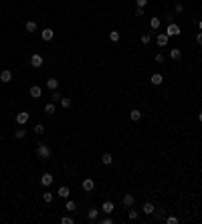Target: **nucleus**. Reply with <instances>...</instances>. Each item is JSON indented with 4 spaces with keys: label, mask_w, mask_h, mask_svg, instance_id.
I'll use <instances>...</instances> for the list:
<instances>
[{
    "label": "nucleus",
    "mask_w": 202,
    "mask_h": 224,
    "mask_svg": "<svg viewBox=\"0 0 202 224\" xmlns=\"http://www.w3.org/2000/svg\"><path fill=\"white\" fill-rule=\"evenodd\" d=\"M0 81H2V83H10V81H12V73H10L8 69H4V71L0 73Z\"/></svg>",
    "instance_id": "10"
},
{
    "label": "nucleus",
    "mask_w": 202,
    "mask_h": 224,
    "mask_svg": "<svg viewBox=\"0 0 202 224\" xmlns=\"http://www.w3.org/2000/svg\"><path fill=\"white\" fill-rule=\"evenodd\" d=\"M170 57H172L174 61H180V59H182V51L180 49H172L170 51Z\"/></svg>",
    "instance_id": "20"
},
{
    "label": "nucleus",
    "mask_w": 202,
    "mask_h": 224,
    "mask_svg": "<svg viewBox=\"0 0 202 224\" xmlns=\"http://www.w3.org/2000/svg\"><path fill=\"white\" fill-rule=\"evenodd\" d=\"M51 154H53V151H51V147H49V146H45V143H37V156H39L41 160H49Z\"/></svg>",
    "instance_id": "1"
},
{
    "label": "nucleus",
    "mask_w": 202,
    "mask_h": 224,
    "mask_svg": "<svg viewBox=\"0 0 202 224\" xmlns=\"http://www.w3.org/2000/svg\"><path fill=\"white\" fill-rule=\"evenodd\" d=\"M150 83H152V85H156V87H158V85H162V83H164V77H162V75H160V73H154V75H152V77H150Z\"/></svg>",
    "instance_id": "9"
},
{
    "label": "nucleus",
    "mask_w": 202,
    "mask_h": 224,
    "mask_svg": "<svg viewBox=\"0 0 202 224\" xmlns=\"http://www.w3.org/2000/svg\"><path fill=\"white\" fill-rule=\"evenodd\" d=\"M174 10H176V12H182L184 6H182V4H176V6H174Z\"/></svg>",
    "instance_id": "40"
},
{
    "label": "nucleus",
    "mask_w": 202,
    "mask_h": 224,
    "mask_svg": "<svg viewBox=\"0 0 202 224\" xmlns=\"http://www.w3.org/2000/svg\"><path fill=\"white\" fill-rule=\"evenodd\" d=\"M24 135H26V131H24V129H16V131H14V137H16V139H22Z\"/></svg>",
    "instance_id": "28"
},
{
    "label": "nucleus",
    "mask_w": 202,
    "mask_h": 224,
    "mask_svg": "<svg viewBox=\"0 0 202 224\" xmlns=\"http://www.w3.org/2000/svg\"><path fill=\"white\" fill-rule=\"evenodd\" d=\"M130 119H131V121H140V119H142V111H140V109H131V111H130Z\"/></svg>",
    "instance_id": "14"
},
{
    "label": "nucleus",
    "mask_w": 202,
    "mask_h": 224,
    "mask_svg": "<svg viewBox=\"0 0 202 224\" xmlns=\"http://www.w3.org/2000/svg\"><path fill=\"white\" fill-rule=\"evenodd\" d=\"M166 224H178V218H174V216H170V218H166Z\"/></svg>",
    "instance_id": "34"
},
{
    "label": "nucleus",
    "mask_w": 202,
    "mask_h": 224,
    "mask_svg": "<svg viewBox=\"0 0 202 224\" xmlns=\"http://www.w3.org/2000/svg\"><path fill=\"white\" fill-rule=\"evenodd\" d=\"M61 222H63V224H73V218H71V216H63Z\"/></svg>",
    "instance_id": "32"
},
{
    "label": "nucleus",
    "mask_w": 202,
    "mask_h": 224,
    "mask_svg": "<svg viewBox=\"0 0 202 224\" xmlns=\"http://www.w3.org/2000/svg\"><path fill=\"white\" fill-rule=\"evenodd\" d=\"M113 210H115V206H113V202H109V200L101 204V212H103V214H111Z\"/></svg>",
    "instance_id": "6"
},
{
    "label": "nucleus",
    "mask_w": 202,
    "mask_h": 224,
    "mask_svg": "<svg viewBox=\"0 0 202 224\" xmlns=\"http://www.w3.org/2000/svg\"><path fill=\"white\" fill-rule=\"evenodd\" d=\"M43 200H45V202H53V194H51V192H45Z\"/></svg>",
    "instance_id": "30"
},
{
    "label": "nucleus",
    "mask_w": 202,
    "mask_h": 224,
    "mask_svg": "<svg viewBox=\"0 0 202 224\" xmlns=\"http://www.w3.org/2000/svg\"><path fill=\"white\" fill-rule=\"evenodd\" d=\"M135 4L140 6V8H144V6H146V4H148V0H135Z\"/></svg>",
    "instance_id": "36"
},
{
    "label": "nucleus",
    "mask_w": 202,
    "mask_h": 224,
    "mask_svg": "<svg viewBox=\"0 0 202 224\" xmlns=\"http://www.w3.org/2000/svg\"><path fill=\"white\" fill-rule=\"evenodd\" d=\"M198 119H200V123H202V111H200V113H198Z\"/></svg>",
    "instance_id": "41"
},
{
    "label": "nucleus",
    "mask_w": 202,
    "mask_h": 224,
    "mask_svg": "<svg viewBox=\"0 0 202 224\" xmlns=\"http://www.w3.org/2000/svg\"><path fill=\"white\" fill-rule=\"evenodd\" d=\"M43 63H45V59H43V55H39V53H34L33 57H30V67H34V69H41V67H43Z\"/></svg>",
    "instance_id": "2"
},
{
    "label": "nucleus",
    "mask_w": 202,
    "mask_h": 224,
    "mask_svg": "<svg viewBox=\"0 0 202 224\" xmlns=\"http://www.w3.org/2000/svg\"><path fill=\"white\" fill-rule=\"evenodd\" d=\"M142 210H144V214H154V210H156V206L154 204H152V202H146V204H144V208H142Z\"/></svg>",
    "instance_id": "15"
},
{
    "label": "nucleus",
    "mask_w": 202,
    "mask_h": 224,
    "mask_svg": "<svg viewBox=\"0 0 202 224\" xmlns=\"http://www.w3.org/2000/svg\"><path fill=\"white\" fill-rule=\"evenodd\" d=\"M142 44H150V34H142Z\"/></svg>",
    "instance_id": "33"
},
{
    "label": "nucleus",
    "mask_w": 202,
    "mask_h": 224,
    "mask_svg": "<svg viewBox=\"0 0 202 224\" xmlns=\"http://www.w3.org/2000/svg\"><path fill=\"white\" fill-rule=\"evenodd\" d=\"M57 194L61 196V198H65V200H67V198H69V194H71V190H69L67 186H61V188H59V192H57Z\"/></svg>",
    "instance_id": "17"
},
{
    "label": "nucleus",
    "mask_w": 202,
    "mask_h": 224,
    "mask_svg": "<svg viewBox=\"0 0 202 224\" xmlns=\"http://www.w3.org/2000/svg\"><path fill=\"white\" fill-rule=\"evenodd\" d=\"M93 188H95V182H93L91 178H85V180H83V190H85V192H91Z\"/></svg>",
    "instance_id": "11"
},
{
    "label": "nucleus",
    "mask_w": 202,
    "mask_h": 224,
    "mask_svg": "<svg viewBox=\"0 0 202 224\" xmlns=\"http://www.w3.org/2000/svg\"><path fill=\"white\" fill-rule=\"evenodd\" d=\"M87 218L91 220V222H95V220L99 218V208H89V212H87Z\"/></svg>",
    "instance_id": "12"
},
{
    "label": "nucleus",
    "mask_w": 202,
    "mask_h": 224,
    "mask_svg": "<svg viewBox=\"0 0 202 224\" xmlns=\"http://www.w3.org/2000/svg\"><path fill=\"white\" fill-rule=\"evenodd\" d=\"M101 164H103V166H111V164H113V156H111V154H103V156H101Z\"/></svg>",
    "instance_id": "13"
},
{
    "label": "nucleus",
    "mask_w": 202,
    "mask_h": 224,
    "mask_svg": "<svg viewBox=\"0 0 202 224\" xmlns=\"http://www.w3.org/2000/svg\"><path fill=\"white\" fill-rule=\"evenodd\" d=\"M154 61H156V63H164V55H156V57H154Z\"/></svg>",
    "instance_id": "35"
},
{
    "label": "nucleus",
    "mask_w": 202,
    "mask_h": 224,
    "mask_svg": "<svg viewBox=\"0 0 202 224\" xmlns=\"http://www.w3.org/2000/svg\"><path fill=\"white\" fill-rule=\"evenodd\" d=\"M29 117H30V113H26V111L16 113V123H18V125H24V123L29 121Z\"/></svg>",
    "instance_id": "5"
},
{
    "label": "nucleus",
    "mask_w": 202,
    "mask_h": 224,
    "mask_svg": "<svg viewBox=\"0 0 202 224\" xmlns=\"http://www.w3.org/2000/svg\"><path fill=\"white\" fill-rule=\"evenodd\" d=\"M196 43H198V44H202V30L196 34Z\"/></svg>",
    "instance_id": "38"
},
{
    "label": "nucleus",
    "mask_w": 202,
    "mask_h": 224,
    "mask_svg": "<svg viewBox=\"0 0 202 224\" xmlns=\"http://www.w3.org/2000/svg\"><path fill=\"white\" fill-rule=\"evenodd\" d=\"M160 25H162V20H160L158 16H154V18H150V26H152V28H160Z\"/></svg>",
    "instance_id": "24"
},
{
    "label": "nucleus",
    "mask_w": 202,
    "mask_h": 224,
    "mask_svg": "<svg viewBox=\"0 0 202 224\" xmlns=\"http://www.w3.org/2000/svg\"><path fill=\"white\" fill-rule=\"evenodd\" d=\"M135 16H144V8H140V6H138V10H135Z\"/></svg>",
    "instance_id": "39"
},
{
    "label": "nucleus",
    "mask_w": 202,
    "mask_h": 224,
    "mask_svg": "<svg viewBox=\"0 0 202 224\" xmlns=\"http://www.w3.org/2000/svg\"><path fill=\"white\" fill-rule=\"evenodd\" d=\"M127 218H130V220H138V218H140V214H138L135 210H130V212H127Z\"/></svg>",
    "instance_id": "27"
},
{
    "label": "nucleus",
    "mask_w": 202,
    "mask_h": 224,
    "mask_svg": "<svg viewBox=\"0 0 202 224\" xmlns=\"http://www.w3.org/2000/svg\"><path fill=\"white\" fill-rule=\"evenodd\" d=\"M43 131H45V125H43V123H37V125H34V133H39V135H41Z\"/></svg>",
    "instance_id": "29"
},
{
    "label": "nucleus",
    "mask_w": 202,
    "mask_h": 224,
    "mask_svg": "<svg viewBox=\"0 0 202 224\" xmlns=\"http://www.w3.org/2000/svg\"><path fill=\"white\" fill-rule=\"evenodd\" d=\"M75 208H77V202H75V200H69V198H67V204H65V210H67V212H73Z\"/></svg>",
    "instance_id": "19"
},
{
    "label": "nucleus",
    "mask_w": 202,
    "mask_h": 224,
    "mask_svg": "<svg viewBox=\"0 0 202 224\" xmlns=\"http://www.w3.org/2000/svg\"><path fill=\"white\" fill-rule=\"evenodd\" d=\"M111 222H113V218H109V216H107V218H103V220H101V224H111Z\"/></svg>",
    "instance_id": "37"
},
{
    "label": "nucleus",
    "mask_w": 202,
    "mask_h": 224,
    "mask_svg": "<svg viewBox=\"0 0 202 224\" xmlns=\"http://www.w3.org/2000/svg\"><path fill=\"white\" fill-rule=\"evenodd\" d=\"M24 28H26V32H37V22H34V20H29Z\"/></svg>",
    "instance_id": "21"
},
{
    "label": "nucleus",
    "mask_w": 202,
    "mask_h": 224,
    "mask_svg": "<svg viewBox=\"0 0 202 224\" xmlns=\"http://www.w3.org/2000/svg\"><path fill=\"white\" fill-rule=\"evenodd\" d=\"M29 93H30V97H34V99H39L41 95H43V89H41L39 85H33V87L29 89Z\"/></svg>",
    "instance_id": "8"
},
{
    "label": "nucleus",
    "mask_w": 202,
    "mask_h": 224,
    "mask_svg": "<svg viewBox=\"0 0 202 224\" xmlns=\"http://www.w3.org/2000/svg\"><path fill=\"white\" fill-rule=\"evenodd\" d=\"M198 28H200V30H202V20H200V22H198Z\"/></svg>",
    "instance_id": "42"
},
{
    "label": "nucleus",
    "mask_w": 202,
    "mask_h": 224,
    "mask_svg": "<svg viewBox=\"0 0 202 224\" xmlns=\"http://www.w3.org/2000/svg\"><path fill=\"white\" fill-rule=\"evenodd\" d=\"M47 87L51 89V91H57V87H59V81H57V79H53V77H51V79L47 81Z\"/></svg>",
    "instance_id": "18"
},
{
    "label": "nucleus",
    "mask_w": 202,
    "mask_h": 224,
    "mask_svg": "<svg viewBox=\"0 0 202 224\" xmlns=\"http://www.w3.org/2000/svg\"><path fill=\"white\" fill-rule=\"evenodd\" d=\"M119 36H121V34L117 32V30H111V32H109V40H113V43H117V40H119Z\"/></svg>",
    "instance_id": "25"
},
{
    "label": "nucleus",
    "mask_w": 202,
    "mask_h": 224,
    "mask_svg": "<svg viewBox=\"0 0 202 224\" xmlns=\"http://www.w3.org/2000/svg\"><path fill=\"white\" fill-rule=\"evenodd\" d=\"M55 111H57V107H55V103H47V105H45V113H47V115H53Z\"/></svg>",
    "instance_id": "22"
},
{
    "label": "nucleus",
    "mask_w": 202,
    "mask_h": 224,
    "mask_svg": "<svg viewBox=\"0 0 202 224\" xmlns=\"http://www.w3.org/2000/svg\"><path fill=\"white\" fill-rule=\"evenodd\" d=\"M53 28H45L43 32H41V36H43V40H53Z\"/></svg>",
    "instance_id": "16"
},
{
    "label": "nucleus",
    "mask_w": 202,
    "mask_h": 224,
    "mask_svg": "<svg viewBox=\"0 0 202 224\" xmlns=\"http://www.w3.org/2000/svg\"><path fill=\"white\" fill-rule=\"evenodd\" d=\"M53 180H55V178H53L51 172H45V174L41 176V184H43V186H51V184H53Z\"/></svg>",
    "instance_id": "4"
},
{
    "label": "nucleus",
    "mask_w": 202,
    "mask_h": 224,
    "mask_svg": "<svg viewBox=\"0 0 202 224\" xmlns=\"http://www.w3.org/2000/svg\"><path fill=\"white\" fill-rule=\"evenodd\" d=\"M180 32H182V30H180V26L174 25V22H170L168 28H166V34H168V36H178Z\"/></svg>",
    "instance_id": "3"
},
{
    "label": "nucleus",
    "mask_w": 202,
    "mask_h": 224,
    "mask_svg": "<svg viewBox=\"0 0 202 224\" xmlns=\"http://www.w3.org/2000/svg\"><path fill=\"white\" fill-rule=\"evenodd\" d=\"M61 105H63L65 109H69V107H71V99H69V97H63V99H61Z\"/></svg>",
    "instance_id": "26"
},
{
    "label": "nucleus",
    "mask_w": 202,
    "mask_h": 224,
    "mask_svg": "<svg viewBox=\"0 0 202 224\" xmlns=\"http://www.w3.org/2000/svg\"><path fill=\"white\" fill-rule=\"evenodd\" d=\"M61 99H63L61 93H59V91H53V103H55V101H61Z\"/></svg>",
    "instance_id": "31"
},
{
    "label": "nucleus",
    "mask_w": 202,
    "mask_h": 224,
    "mask_svg": "<svg viewBox=\"0 0 202 224\" xmlns=\"http://www.w3.org/2000/svg\"><path fill=\"white\" fill-rule=\"evenodd\" d=\"M168 40H170L168 34H166V32H160L158 39H156V43H158V47H166V44H168Z\"/></svg>",
    "instance_id": "7"
},
{
    "label": "nucleus",
    "mask_w": 202,
    "mask_h": 224,
    "mask_svg": "<svg viewBox=\"0 0 202 224\" xmlns=\"http://www.w3.org/2000/svg\"><path fill=\"white\" fill-rule=\"evenodd\" d=\"M123 206H134V194H125L123 196Z\"/></svg>",
    "instance_id": "23"
}]
</instances>
